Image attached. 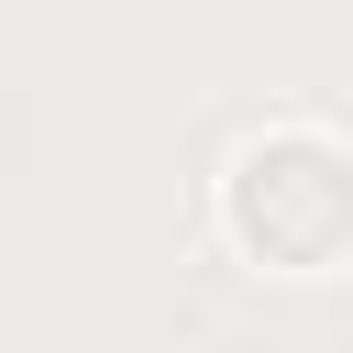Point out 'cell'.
Returning a JSON list of instances; mask_svg holds the SVG:
<instances>
[{
	"instance_id": "1",
	"label": "cell",
	"mask_w": 353,
	"mask_h": 353,
	"mask_svg": "<svg viewBox=\"0 0 353 353\" xmlns=\"http://www.w3.org/2000/svg\"><path fill=\"white\" fill-rule=\"evenodd\" d=\"M221 221L254 265L276 276H331L353 254V143L287 121V132H254L221 176Z\"/></svg>"
}]
</instances>
